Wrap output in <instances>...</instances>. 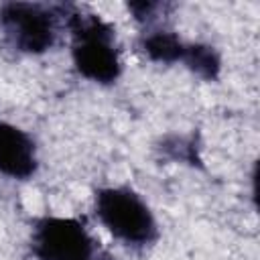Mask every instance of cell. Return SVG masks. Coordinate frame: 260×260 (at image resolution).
<instances>
[{
    "label": "cell",
    "instance_id": "cell-1",
    "mask_svg": "<svg viewBox=\"0 0 260 260\" xmlns=\"http://www.w3.org/2000/svg\"><path fill=\"white\" fill-rule=\"evenodd\" d=\"M65 28L71 37L75 71L98 85L116 83L124 71L116 26L95 12H83L75 4H65Z\"/></svg>",
    "mask_w": 260,
    "mask_h": 260
},
{
    "label": "cell",
    "instance_id": "cell-2",
    "mask_svg": "<svg viewBox=\"0 0 260 260\" xmlns=\"http://www.w3.org/2000/svg\"><path fill=\"white\" fill-rule=\"evenodd\" d=\"M65 30V4L45 2H2L0 37L18 55L49 53Z\"/></svg>",
    "mask_w": 260,
    "mask_h": 260
},
{
    "label": "cell",
    "instance_id": "cell-3",
    "mask_svg": "<svg viewBox=\"0 0 260 260\" xmlns=\"http://www.w3.org/2000/svg\"><path fill=\"white\" fill-rule=\"evenodd\" d=\"M93 213L98 221L124 246L148 248L158 236V221L150 205L128 185L100 187L93 193Z\"/></svg>",
    "mask_w": 260,
    "mask_h": 260
},
{
    "label": "cell",
    "instance_id": "cell-4",
    "mask_svg": "<svg viewBox=\"0 0 260 260\" xmlns=\"http://www.w3.org/2000/svg\"><path fill=\"white\" fill-rule=\"evenodd\" d=\"M30 252L37 260H116L79 217L43 215L32 219Z\"/></svg>",
    "mask_w": 260,
    "mask_h": 260
},
{
    "label": "cell",
    "instance_id": "cell-5",
    "mask_svg": "<svg viewBox=\"0 0 260 260\" xmlns=\"http://www.w3.org/2000/svg\"><path fill=\"white\" fill-rule=\"evenodd\" d=\"M39 171L35 138L20 126L0 118V175L14 181H28Z\"/></svg>",
    "mask_w": 260,
    "mask_h": 260
},
{
    "label": "cell",
    "instance_id": "cell-6",
    "mask_svg": "<svg viewBox=\"0 0 260 260\" xmlns=\"http://www.w3.org/2000/svg\"><path fill=\"white\" fill-rule=\"evenodd\" d=\"M136 49L152 63L158 65H177L185 63L189 43H185L177 32L156 26V28H146L140 32L136 41Z\"/></svg>",
    "mask_w": 260,
    "mask_h": 260
},
{
    "label": "cell",
    "instance_id": "cell-7",
    "mask_svg": "<svg viewBox=\"0 0 260 260\" xmlns=\"http://www.w3.org/2000/svg\"><path fill=\"white\" fill-rule=\"evenodd\" d=\"M156 152L165 160L189 165V167H203L201 158V142L199 134H167L156 144Z\"/></svg>",
    "mask_w": 260,
    "mask_h": 260
},
{
    "label": "cell",
    "instance_id": "cell-8",
    "mask_svg": "<svg viewBox=\"0 0 260 260\" xmlns=\"http://www.w3.org/2000/svg\"><path fill=\"white\" fill-rule=\"evenodd\" d=\"M183 67L203 81H217L221 73V55L211 45L189 43V51H187Z\"/></svg>",
    "mask_w": 260,
    "mask_h": 260
},
{
    "label": "cell",
    "instance_id": "cell-9",
    "mask_svg": "<svg viewBox=\"0 0 260 260\" xmlns=\"http://www.w3.org/2000/svg\"><path fill=\"white\" fill-rule=\"evenodd\" d=\"M173 6L167 2H132L128 4V12L132 14V18L146 28H156L160 26L158 22L165 18L167 10H171Z\"/></svg>",
    "mask_w": 260,
    "mask_h": 260
}]
</instances>
